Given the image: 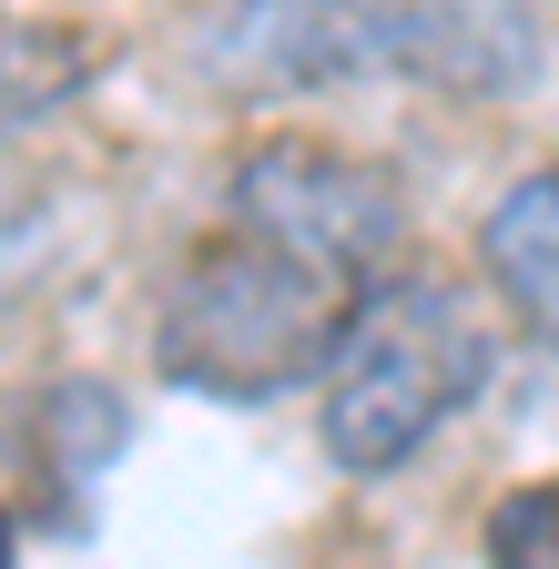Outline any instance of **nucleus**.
I'll return each mask as SVG.
<instances>
[{
	"mask_svg": "<svg viewBox=\"0 0 559 569\" xmlns=\"http://www.w3.org/2000/svg\"><path fill=\"white\" fill-rule=\"evenodd\" d=\"M357 296L367 284H346L336 264L274 244L254 224H224V234H203L193 264L173 274V296L153 316V367L183 397H214V407L296 397L306 377H326V356H336Z\"/></svg>",
	"mask_w": 559,
	"mask_h": 569,
	"instance_id": "f257e3e1",
	"label": "nucleus"
},
{
	"mask_svg": "<svg viewBox=\"0 0 559 569\" xmlns=\"http://www.w3.org/2000/svg\"><path fill=\"white\" fill-rule=\"evenodd\" d=\"M488 356H499V336H488V316H478V296L458 274L387 264L346 306V336H336L326 377H316L326 387V448L357 478L407 468L488 387Z\"/></svg>",
	"mask_w": 559,
	"mask_h": 569,
	"instance_id": "f03ea898",
	"label": "nucleus"
},
{
	"mask_svg": "<svg viewBox=\"0 0 559 569\" xmlns=\"http://www.w3.org/2000/svg\"><path fill=\"white\" fill-rule=\"evenodd\" d=\"M224 203H234V224L336 264L346 284H377L407 254V183L367 153H346V142H306V132L254 142L224 183Z\"/></svg>",
	"mask_w": 559,
	"mask_h": 569,
	"instance_id": "7ed1b4c3",
	"label": "nucleus"
},
{
	"mask_svg": "<svg viewBox=\"0 0 559 569\" xmlns=\"http://www.w3.org/2000/svg\"><path fill=\"white\" fill-rule=\"evenodd\" d=\"M336 21L357 82H417L438 102H509L549 71L539 0H336Z\"/></svg>",
	"mask_w": 559,
	"mask_h": 569,
	"instance_id": "20e7f679",
	"label": "nucleus"
},
{
	"mask_svg": "<svg viewBox=\"0 0 559 569\" xmlns=\"http://www.w3.org/2000/svg\"><path fill=\"white\" fill-rule=\"evenodd\" d=\"M478 264L509 296V316L559 356V163L519 173L499 203L478 213Z\"/></svg>",
	"mask_w": 559,
	"mask_h": 569,
	"instance_id": "39448f33",
	"label": "nucleus"
},
{
	"mask_svg": "<svg viewBox=\"0 0 559 569\" xmlns=\"http://www.w3.org/2000/svg\"><path fill=\"white\" fill-rule=\"evenodd\" d=\"M132 438V407L112 397V387H92V377H61V387H41L31 397V427H21V448H31V468L61 488V529L82 519V488L102 478V458Z\"/></svg>",
	"mask_w": 559,
	"mask_h": 569,
	"instance_id": "423d86ee",
	"label": "nucleus"
},
{
	"mask_svg": "<svg viewBox=\"0 0 559 569\" xmlns=\"http://www.w3.org/2000/svg\"><path fill=\"white\" fill-rule=\"evenodd\" d=\"M92 82V41L61 21H0V132H21L41 112H61Z\"/></svg>",
	"mask_w": 559,
	"mask_h": 569,
	"instance_id": "0eeeda50",
	"label": "nucleus"
},
{
	"mask_svg": "<svg viewBox=\"0 0 559 569\" xmlns=\"http://www.w3.org/2000/svg\"><path fill=\"white\" fill-rule=\"evenodd\" d=\"M488 559H559V478H529L488 509Z\"/></svg>",
	"mask_w": 559,
	"mask_h": 569,
	"instance_id": "6e6552de",
	"label": "nucleus"
},
{
	"mask_svg": "<svg viewBox=\"0 0 559 569\" xmlns=\"http://www.w3.org/2000/svg\"><path fill=\"white\" fill-rule=\"evenodd\" d=\"M11 549H21V529H11V519H0V559H11Z\"/></svg>",
	"mask_w": 559,
	"mask_h": 569,
	"instance_id": "1a4fd4ad",
	"label": "nucleus"
}]
</instances>
